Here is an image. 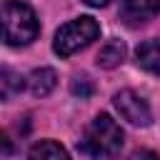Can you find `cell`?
I'll list each match as a JSON object with an SVG mask.
<instances>
[{"instance_id": "cell-9", "label": "cell", "mask_w": 160, "mask_h": 160, "mask_svg": "<svg viewBox=\"0 0 160 160\" xmlns=\"http://www.w3.org/2000/svg\"><path fill=\"white\" fill-rule=\"evenodd\" d=\"M125 60V45L120 42V40H110V42H105L102 48H100V52H98V65L100 68H118L120 62Z\"/></svg>"}, {"instance_id": "cell-7", "label": "cell", "mask_w": 160, "mask_h": 160, "mask_svg": "<svg viewBox=\"0 0 160 160\" xmlns=\"http://www.w3.org/2000/svg\"><path fill=\"white\" fill-rule=\"evenodd\" d=\"M55 85H58V75H55L52 68H38V70H32L30 78H28V90H30L35 98H45Z\"/></svg>"}, {"instance_id": "cell-10", "label": "cell", "mask_w": 160, "mask_h": 160, "mask_svg": "<svg viewBox=\"0 0 160 160\" xmlns=\"http://www.w3.org/2000/svg\"><path fill=\"white\" fill-rule=\"evenodd\" d=\"M0 78H2V80H0V92H2L5 100H8L12 92H20V90H22V78L15 75L12 70H2Z\"/></svg>"}, {"instance_id": "cell-2", "label": "cell", "mask_w": 160, "mask_h": 160, "mask_svg": "<svg viewBox=\"0 0 160 160\" xmlns=\"http://www.w3.org/2000/svg\"><path fill=\"white\" fill-rule=\"evenodd\" d=\"M40 32V22L35 10L22 0L2 2V40L12 48L30 45Z\"/></svg>"}, {"instance_id": "cell-11", "label": "cell", "mask_w": 160, "mask_h": 160, "mask_svg": "<svg viewBox=\"0 0 160 160\" xmlns=\"http://www.w3.org/2000/svg\"><path fill=\"white\" fill-rule=\"evenodd\" d=\"M70 90H72V95H80V98H88L90 92H92V85H90V80L82 75H75L72 78V82H70Z\"/></svg>"}, {"instance_id": "cell-6", "label": "cell", "mask_w": 160, "mask_h": 160, "mask_svg": "<svg viewBox=\"0 0 160 160\" xmlns=\"http://www.w3.org/2000/svg\"><path fill=\"white\" fill-rule=\"evenodd\" d=\"M135 60H138V65L145 72L160 78V40H145V42H140L138 50H135Z\"/></svg>"}, {"instance_id": "cell-5", "label": "cell", "mask_w": 160, "mask_h": 160, "mask_svg": "<svg viewBox=\"0 0 160 160\" xmlns=\"http://www.w3.org/2000/svg\"><path fill=\"white\" fill-rule=\"evenodd\" d=\"M160 12V0H120V20L128 28L150 22Z\"/></svg>"}, {"instance_id": "cell-8", "label": "cell", "mask_w": 160, "mask_h": 160, "mask_svg": "<svg viewBox=\"0 0 160 160\" xmlns=\"http://www.w3.org/2000/svg\"><path fill=\"white\" fill-rule=\"evenodd\" d=\"M28 160H70L68 150L55 142V140H38L30 152H28Z\"/></svg>"}, {"instance_id": "cell-4", "label": "cell", "mask_w": 160, "mask_h": 160, "mask_svg": "<svg viewBox=\"0 0 160 160\" xmlns=\"http://www.w3.org/2000/svg\"><path fill=\"white\" fill-rule=\"evenodd\" d=\"M112 102H115V110L120 112V118H122V120H128L130 125L148 128V125L152 122L150 105H148V102H145V98H140L135 90H120V92H115Z\"/></svg>"}, {"instance_id": "cell-1", "label": "cell", "mask_w": 160, "mask_h": 160, "mask_svg": "<svg viewBox=\"0 0 160 160\" xmlns=\"http://www.w3.org/2000/svg\"><path fill=\"white\" fill-rule=\"evenodd\" d=\"M120 148H122V130L105 112L95 115L80 138V150L92 160H112L120 152Z\"/></svg>"}, {"instance_id": "cell-12", "label": "cell", "mask_w": 160, "mask_h": 160, "mask_svg": "<svg viewBox=\"0 0 160 160\" xmlns=\"http://www.w3.org/2000/svg\"><path fill=\"white\" fill-rule=\"evenodd\" d=\"M130 160H160V155L152 152V150H135L130 155Z\"/></svg>"}, {"instance_id": "cell-13", "label": "cell", "mask_w": 160, "mask_h": 160, "mask_svg": "<svg viewBox=\"0 0 160 160\" xmlns=\"http://www.w3.org/2000/svg\"><path fill=\"white\" fill-rule=\"evenodd\" d=\"M88 5H92V8H102V5H108V0H85Z\"/></svg>"}, {"instance_id": "cell-3", "label": "cell", "mask_w": 160, "mask_h": 160, "mask_svg": "<svg viewBox=\"0 0 160 160\" xmlns=\"http://www.w3.org/2000/svg\"><path fill=\"white\" fill-rule=\"evenodd\" d=\"M100 35V25L95 18L90 15H82V18H75L70 22H65L58 32H55V40H52V50L60 55V58H68L82 48H88L92 40H98Z\"/></svg>"}]
</instances>
